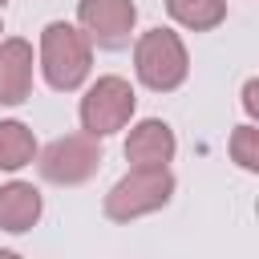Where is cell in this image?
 Returning a JSON list of instances; mask_svg holds the SVG:
<instances>
[{
  "mask_svg": "<svg viewBox=\"0 0 259 259\" xmlns=\"http://www.w3.org/2000/svg\"><path fill=\"white\" fill-rule=\"evenodd\" d=\"M89 69H93V40L65 20L45 24V32H40V73H45L49 89L73 93V89H81Z\"/></svg>",
  "mask_w": 259,
  "mask_h": 259,
  "instance_id": "1",
  "label": "cell"
},
{
  "mask_svg": "<svg viewBox=\"0 0 259 259\" xmlns=\"http://www.w3.org/2000/svg\"><path fill=\"white\" fill-rule=\"evenodd\" d=\"M134 69H138V81L154 93H170L186 81L190 73V57H186V45L178 32L170 28H150L138 36L134 45Z\"/></svg>",
  "mask_w": 259,
  "mask_h": 259,
  "instance_id": "2",
  "label": "cell"
},
{
  "mask_svg": "<svg viewBox=\"0 0 259 259\" xmlns=\"http://www.w3.org/2000/svg\"><path fill=\"white\" fill-rule=\"evenodd\" d=\"M170 194H174V174L166 166H134L105 194V214L113 223H130L150 210H162L170 202Z\"/></svg>",
  "mask_w": 259,
  "mask_h": 259,
  "instance_id": "3",
  "label": "cell"
},
{
  "mask_svg": "<svg viewBox=\"0 0 259 259\" xmlns=\"http://www.w3.org/2000/svg\"><path fill=\"white\" fill-rule=\"evenodd\" d=\"M134 105H138V97L125 77H113V73L97 77L81 97V130L93 138H109L134 117Z\"/></svg>",
  "mask_w": 259,
  "mask_h": 259,
  "instance_id": "4",
  "label": "cell"
},
{
  "mask_svg": "<svg viewBox=\"0 0 259 259\" xmlns=\"http://www.w3.org/2000/svg\"><path fill=\"white\" fill-rule=\"evenodd\" d=\"M101 166V146L93 134H65L57 142H49L40 154H36V170L45 182H57V186H77V182H89Z\"/></svg>",
  "mask_w": 259,
  "mask_h": 259,
  "instance_id": "5",
  "label": "cell"
},
{
  "mask_svg": "<svg viewBox=\"0 0 259 259\" xmlns=\"http://www.w3.org/2000/svg\"><path fill=\"white\" fill-rule=\"evenodd\" d=\"M77 20H81L85 36L97 40L101 49H125L138 8H134V0H77Z\"/></svg>",
  "mask_w": 259,
  "mask_h": 259,
  "instance_id": "6",
  "label": "cell"
},
{
  "mask_svg": "<svg viewBox=\"0 0 259 259\" xmlns=\"http://www.w3.org/2000/svg\"><path fill=\"white\" fill-rule=\"evenodd\" d=\"M32 93V45L20 36L0 40V105H20Z\"/></svg>",
  "mask_w": 259,
  "mask_h": 259,
  "instance_id": "7",
  "label": "cell"
},
{
  "mask_svg": "<svg viewBox=\"0 0 259 259\" xmlns=\"http://www.w3.org/2000/svg\"><path fill=\"white\" fill-rule=\"evenodd\" d=\"M174 130L166 125V121H158V117H146V121H138L134 130H130V138H125V158L134 162V166H166L170 158H174Z\"/></svg>",
  "mask_w": 259,
  "mask_h": 259,
  "instance_id": "8",
  "label": "cell"
},
{
  "mask_svg": "<svg viewBox=\"0 0 259 259\" xmlns=\"http://www.w3.org/2000/svg\"><path fill=\"white\" fill-rule=\"evenodd\" d=\"M40 210H45V202H40V190L36 186H28V182L0 186V231L20 235V231L36 227Z\"/></svg>",
  "mask_w": 259,
  "mask_h": 259,
  "instance_id": "9",
  "label": "cell"
},
{
  "mask_svg": "<svg viewBox=\"0 0 259 259\" xmlns=\"http://www.w3.org/2000/svg\"><path fill=\"white\" fill-rule=\"evenodd\" d=\"M36 158V138L24 121H0V170H20Z\"/></svg>",
  "mask_w": 259,
  "mask_h": 259,
  "instance_id": "10",
  "label": "cell"
},
{
  "mask_svg": "<svg viewBox=\"0 0 259 259\" xmlns=\"http://www.w3.org/2000/svg\"><path fill=\"white\" fill-rule=\"evenodd\" d=\"M166 12L182 28L206 32V28H219L227 20V0H166Z\"/></svg>",
  "mask_w": 259,
  "mask_h": 259,
  "instance_id": "11",
  "label": "cell"
},
{
  "mask_svg": "<svg viewBox=\"0 0 259 259\" xmlns=\"http://www.w3.org/2000/svg\"><path fill=\"white\" fill-rule=\"evenodd\" d=\"M231 158L243 170H259V130L255 125H239L231 134Z\"/></svg>",
  "mask_w": 259,
  "mask_h": 259,
  "instance_id": "12",
  "label": "cell"
},
{
  "mask_svg": "<svg viewBox=\"0 0 259 259\" xmlns=\"http://www.w3.org/2000/svg\"><path fill=\"white\" fill-rule=\"evenodd\" d=\"M243 109H247L251 117H259V81H255V77L243 85Z\"/></svg>",
  "mask_w": 259,
  "mask_h": 259,
  "instance_id": "13",
  "label": "cell"
},
{
  "mask_svg": "<svg viewBox=\"0 0 259 259\" xmlns=\"http://www.w3.org/2000/svg\"><path fill=\"white\" fill-rule=\"evenodd\" d=\"M0 4H4V0H0Z\"/></svg>",
  "mask_w": 259,
  "mask_h": 259,
  "instance_id": "14",
  "label": "cell"
}]
</instances>
